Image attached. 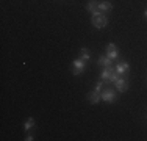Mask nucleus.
I'll return each instance as SVG.
<instances>
[{"mask_svg": "<svg viewBox=\"0 0 147 141\" xmlns=\"http://www.w3.org/2000/svg\"><path fill=\"white\" fill-rule=\"evenodd\" d=\"M91 22H92V25L96 27L97 30H102V28H105V25L108 24V17L105 16V14H97V16H92Z\"/></svg>", "mask_w": 147, "mask_h": 141, "instance_id": "f257e3e1", "label": "nucleus"}, {"mask_svg": "<svg viewBox=\"0 0 147 141\" xmlns=\"http://www.w3.org/2000/svg\"><path fill=\"white\" fill-rule=\"evenodd\" d=\"M100 96H102V100L107 102V104H113V102H116V91L110 89V88L103 89L102 93H100Z\"/></svg>", "mask_w": 147, "mask_h": 141, "instance_id": "f03ea898", "label": "nucleus"}, {"mask_svg": "<svg viewBox=\"0 0 147 141\" xmlns=\"http://www.w3.org/2000/svg\"><path fill=\"white\" fill-rule=\"evenodd\" d=\"M85 68H86V61H83L82 58L72 61V72H74V75H80V74L85 70Z\"/></svg>", "mask_w": 147, "mask_h": 141, "instance_id": "7ed1b4c3", "label": "nucleus"}, {"mask_svg": "<svg viewBox=\"0 0 147 141\" xmlns=\"http://www.w3.org/2000/svg\"><path fill=\"white\" fill-rule=\"evenodd\" d=\"M114 86H116V89L119 91V93H125V91L128 89V80H127V77L119 75V79L114 82Z\"/></svg>", "mask_w": 147, "mask_h": 141, "instance_id": "20e7f679", "label": "nucleus"}, {"mask_svg": "<svg viewBox=\"0 0 147 141\" xmlns=\"http://www.w3.org/2000/svg\"><path fill=\"white\" fill-rule=\"evenodd\" d=\"M107 56L111 60V61L119 58V52H117V45H116V44L110 42V44L107 45Z\"/></svg>", "mask_w": 147, "mask_h": 141, "instance_id": "39448f33", "label": "nucleus"}, {"mask_svg": "<svg viewBox=\"0 0 147 141\" xmlns=\"http://www.w3.org/2000/svg\"><path fill=\"white\" fill-rule=\"evenodd\" d=\"M116 70L119 75H127L128 72H130V64H128L127 61H119L117 66H116Z\"/></svg>", "mask_w": 147, "mask_h": 141, "instance_id": "423d86ee", "label": "nucleus"}, {"mask_svg": "<svg viewBox=\"0 0 147 141\" xmlns=\"http://www.w3.org/2000/svg\"><path fill=\"white\" fill-rule=\"evenodd\" d=\"M86 9L92 14V16H97V14H102L99 11V2L97 0H89L88 5H86Z\"/></svg>", "mask_w": 147, "mask_h": 141, "instance_id": "0eeeda50", "label": "nucleus"}, {"mask_svg": "<svg viewBox=\"0 0 147 141\" xmlns=\"http://www.w3.org/2000/svg\"><path fill=\"white\" fill-rule=\"evenodd\" d=\"M116 70V68H103V70H102V74H100V77H102V80L105 83H110V80H111V75H113V72Z\"/></svg>", "mask_w": 147, "mask_h": 141, "instance_id": "6e6552de", "label": "nucleus"}, {"mask_svg": "<svg viewBox=\"0 0 147 141\" xmlns=\"http://www.w3.org/2000/svg\"><path fill=\"white\" fill-rule=\"evenodd\" d=\"M88 100H89L92 105H96V104H99V102L102 100V96H100L99 91L94 89V91H91V93L88 94Z\"/></svg>", "mask_w": 147, "mask_h": 141, "instance_id": "1a4fd4ad", "label": "nucleus"}, {"mask_svg": "<svg viewBox=\"0 0 147 141\" xmlns=\"http://www.w3.org/2000/svg\"><path fill=\"white\" fill-rule=\"evenodd\" d=\"M113 9V5L111 2H99V11L100 13H108Z\"/></svg>", "mask_w": 147, "mask_h": 141, "instance_id": "9d476101", "label": "nucleus"}, {"mask_svg": "<svg viewBox=\"0 0 147 141\" xmlns=\"http://www.w3.org/2000/svg\"><path fill=\"white\" fill-rule=\"evenodd\" d=\"M97 64L102 66V68H110V66H111V60L108 58L107 55H103V56H100V58L97 60Z\"/></svg>", "mask_w": 147, "mask_h": 141, "instance_id": "9b49d317", "label": "nucleus"}, {"mask_svg": "<svg viewBox=\"0 0 147 141\" xmlns=\"http://www.w3.org/2000/svg\"><path fill=\"white\" fill-rule=\"evenodd\" d=\"M80 58H82L83 61H86V63H88L89 60H91V54H89V49L83 47L82 50H80Z\"/></svg>", "mask_w": 147, "mask_h": 141, "instance_id": "f8f14e48", "label": "nucleus"}, {"mask_svg": "<svg viewBox=\"0 0 147 141\" xmlns=\"http://www.w3.org/2000/svg\"><path fill=\"white\" fill-rule=\"evenodd\" d=\"M34 127V119L33 118H28L25 121V124H24V130H25V132H28V130H31Z\"/></svg>", "mask_w": 147, "mask_h": 141, "instance_id": "ddd939ff", "label": "nucleus"}, {"mask_svg": "<svg viewBox=\"0 0 147 141\" xmlns=\"http://www.w3.org/2000/svg\"><path fill=\"white\" fill-rule=\"evenodd\" d=\"M103 83H105L103 80H102V82H99V83H96V88H94V89L100 93V91H102V88H103Z\"/></svg>", "mask_w": 147, "mask_h": 141, "instance_id": "4468645a", "label": "nucleus"}, {"mask_svg": "<svg viewBox=\"0 0 147 141\" xmlns=\"http://www.w3.org/2000/svg\"><path fill=\"white\" fill-rule=\"evenodd\" d=\"M25 140H27V141H31V140H33V135H28V136H27Z\"/></svg>", "mask_w": 147, "mask_h": 141, "instance_id": "2eb2a0df", "label": "nucleus"}, {"mask_svg": "<svg viewBox=\"0 0 147 141\" xmlns=\"http://www.w3.org/2000/svg\"><path fill=\"white\" fill-rule=\"evenodd\" d=\"M144 16H146V17H147V9H146V13H144Z\"/></svg>", "mask_w": 147, "mask_h": 141, "instance_id": "dca6fc26", "label": "nucleus"}]
</instances>
